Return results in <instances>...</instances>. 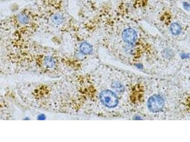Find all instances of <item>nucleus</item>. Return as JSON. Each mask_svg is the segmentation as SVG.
I'll use <instances>...</instances> for the list:
<instances>
[{
  "instance_id": "nucleus-1",
  "label": "nucleus",
  "mask_w": 190,
  "mask_h": 142,
  "mask_svg": "<svg viewBox=\"0 0 190 142\" xmlns=\"http://www.w3.org/2000/svg\"><path fill=\"white\" fill-rule=\"evenodd\" d=\"M100 98L102 103L107 107L114 108L118 104V98L116 94L109 90L102 92Z\"/></svg>"
},
{
  "instance_id": "nucleus-2",
  "label": "nucleus",
  "mask_w": 190,
  "mask_h": 142,
  "mask_svg": "<svg viewBox=\"0 0 190 142\" xmlns=\"http://www.w3.org/2000/svg\"><path fill=\"white\" fill-rule=\"evenodd\" d=\"M148 108L153 112H158L164 108V100L159 95H154L150 98L148 101Z\"/></svg>"
},
{
  "instance_id": "nucleus-3",
  "label": "nucleus",
  "mask_w": 190,
  "mask_h": 142,
  "mask_svg": "<svg viewBox=\"0 0 190 142\" xmlns=\"http://www.w3.org/2000/svg\"><path fill=\"white\" fill-rule=\"evenodd\" d=\"M122 37L126 42L133 44L137 41V36L134 30L132 28H127L123 32Z\"/></svg>"
},
{
  "instance_id": "nucleus-4",
  "label": "nucleus",
  "mask_w": 190,
  "mask_h": 142,
  "mask_svg": "<svg viewBox=\"0 0 190 142\" xmlns=\"http://www.w3.org/2000/svg\"><path fill=\"white\" fill-rule=\"evenodd\" d=\"M80 50L84 54H90L92 51V47L91 46L87 43H83L80 46Z\"/></svg>"
},
{
  "instance_id": "nucleus-5",
  "label": "nucleus",
  "mask_w": 190,
  "mask_h": 142,
  "mask_svg": "<svg viewBox=\"0 0 190 142\" xmlns=\"http://www.w3.org/2000/svg\"><path fill=\"white\" fill-rule=\"evenodd\" d=\"M170 30L172 34L177 35L181 33L182 28L179 24L177 23H174L171 26Z\"/></svg>"
},
{
  "instance_id": "nucleus-6",
  "label": "nucleus",
  "mask_w": 190,
  "mask_h": 142,
  "mask_svg": "<svg viewBox=\"0 0 190 142\" xmlns=\"http://www.w3.org/2000/svg\"><path fill=\"white\" fill-rule=\"evenodd\" d=\"M53 21L54 23H56V24H59L62 22L63 19H62V17L59 16V15H56L54 16Z\"/></svg>"
},
{
  "instance_id": "nucleus-7",
  "label": "nucleus",
  "mask_w": 190,
  "mask_h": 142,
  "mask_svg": "<svg viewBox=\"0 0 190 142\" xmlns=\"http://www.w3.org/2000/svg\"><path fill=\"white\" fill-rule=\"evenodd\" d=\"M184 5V7H185V9H187V10H189V7H190V6H189V4H188V3H185Z\"/></svg>"
}]
</instances>
